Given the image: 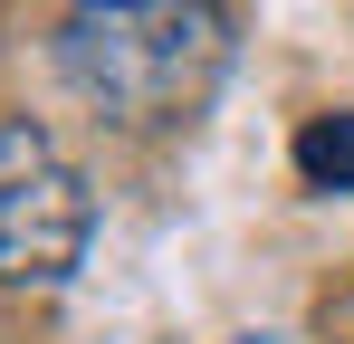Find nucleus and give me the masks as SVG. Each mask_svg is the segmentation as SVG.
Here are the masks:
<instances>
[{
	"instance_id": "obj_4",
	"label": "nucleus",
	"mask_w": 354,
	"mask_h": 344,
	"mask_svg": "<svg viewBox=\"0 0 354 344\" xmlns=\"http://www.w3.org/2000/svg\"><path fill=\"white\" fill-rule=\"evenodd\" d=\"M239 344H278V335H239Z\"/></svg>"
},
{
	"instance_id": "obj_1",
	"label": "nucleus",
	"mask_w": 354,
	"mask_h": 344,
	"mask_svg": "<svg viewBox=\"0 0 354 344\" xmlns=\"http://www.w3.org/2000/svg\"><path fill=\"white\" fill-rule=\"evenodd\" d=\"M58 67L115 124H182L230 67V10H211V0H86L58 19Z\"/></svg>"
},
{
	"instance_id": "obj_2",
	"label": "nucleus",
	"mask_w": 354,
	"mask_h": 344,
	"mask_svg": "<svg viewBox=\"0 0 354 344\" xmlns=\"http://www.w3.org/2000/svg\"><path fill=\"white\" fill-rule=\"evenodd\" d=\"M86 182L39 115H0V287H67L86 268Z\"/></svg>"
},
{
	"instance_id": "obj_3",
	"label": "nucleus",
	"mask_w": 354,
	"mask_h": 344,
	"mask_svg": "<svg viewBox=\"0 0 354 344\" xmlns=\"http://www.w3.org/2000/svg\"><path fill=\"white\" fill-rule=\"evenodd\" d=\"M297 172H306L316 191H354V106L316 115V124L297 134Z\"/></svg>"
}]
</instances>
